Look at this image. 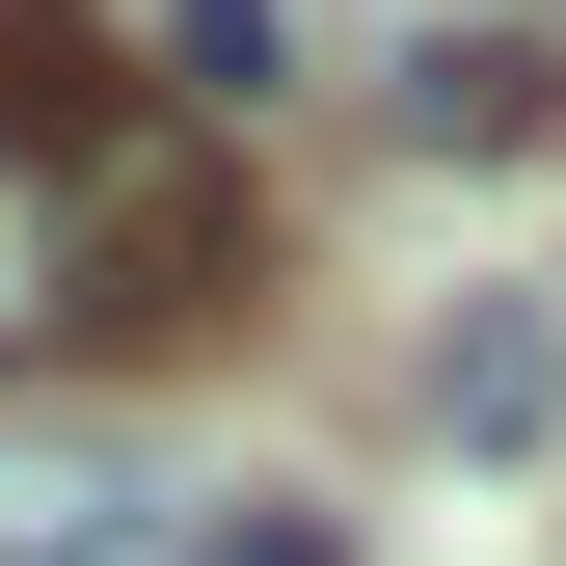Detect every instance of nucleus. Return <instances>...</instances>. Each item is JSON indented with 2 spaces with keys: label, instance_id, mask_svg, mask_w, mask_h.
Instances as JSON below:
<instances>
[{
  "label": "nucleus",
  "instance_id": "nucleus-4",
  "mask_svg": "<svg viewBox=\"0 0 566 566\" xmlns=\"http://www.w3.org/2000/svg\"><path fill=\"white\" fill-rule=\"evenodd\" d=\"M135 513H163V485H135L108 432H28V459H0V566H135Z\"/></svg>",
  "mask_w": 566,
  "mask_h": 566
},
{
  "label": "nucleus",
  "instance_id": "nucleus-1",
  "mask_svg": "<svg viewBox=\"0 0 566 566\" xmlns=\"http://www.w3.org/2000/svg\"><path fill=\"white\" fill-rule=\"evenodd\" d=\"M405 135H432V163H539L566 135V28H459L432 0V28H405Z\"/></svg>",
  "mask_w": 566,
  "mask_h": 566
},
{
  "label": "nucleus",
  "instance_id": "nucleus-3",
  "mask_svg": "<svg viewBox=\"0 0 566 566\" xmlns=\"http://www.w3.org/2000/svg\"><path fill=\"white\" fill-rule=\"evenodd\" d=\"M54 324H108V243H82V163L0 108V350H54Z\"/></svg>",
  "mask_w": 566,
  "mask_h": 566
},
{
  "label": "nucleus",
  "instance_id": "nucleus-2",
  "mask_svg": "<svg viewBox=\"0 0 566 566\" xmlns=\"http://www.w3.org/2000/svg\"><path fill=\"white\" fill-rule=\"evenodd\" d=\"M432 432H459V459H539V432H566V297H459V324H432Z\"/></svg>",
  "mask_w": 566,
  "mask_h": 566
},
{
  "label": "nucleus",
  "instance_id": "nucleus-5",
  "mask_svg": "<svg viewBox=\"0 0 566 566\" xmlns=\"http://www.w3.org/2000/svg\"><path fill=\"white\" fill-rule=\"evenodd\" d=\"M297 82V0H163V108H270Z\"/></svg>",
  "mask_w": 566,
  "mask_h": 566
},
{
  "label": "nucleus",
  "instance_id": "nucleus-6",
  "mask_svg": "<svg viewBox=\"0 0 566 566\" xmlns=\"http://www.w3.org/2000/svg\"><path fill=\"white\" fill-rule=\"evenodd\" d=\"M189 566H350L324 513H217V539H189Z\"/></svg>",
  "mask_w": 566,
  "mask_h": 566
}]
</instances>
